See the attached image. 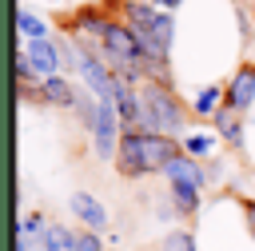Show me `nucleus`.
<instances>
[{
	"mask_svg": "<svg viewBox=\"0 0 255 251\" xmlns=\"http://www.w3.org/2000/svg\"><path fill=\"white\" fill-rule=\"evenodd\" d=\"M179 155V143L163 131H139V127H124L120 143H116V171L128 179H143L151 171H163V163Z\"/></svg>",
	"mask_w": 255,
	"mask_h": 251,
	"instance_id": "1",
	"label": "nucleus"
},
{
	"mask_svg": "<svg viewBox=\"0 0 255 251\" xmlns=\"http://www.w3.org/2000/svg\"><path fill=\"white\" fill-rule=\"evenodd\" d=\"M135 92H139V127L143 131H163V135L183 131V108L163 80H143Z\"/></svg>",
	"mask_w": 255,
	"mask_h": 251,
	"instance_id": "2",
	"label": "nucleus"
},
{
	"mask_svg": "<svg viewBox=\"0 0 255 251\" xmlns=\"http://www.w3.org/2000/svg\"><path fill=\"white\" fill-rule=\"evenodd\" d=\"M88 127H92V139H96V155L100 159H116V143H120V116H116V108H112V96H100L96 104H92V120H88Z\"/></svg>",
	"mask_w": 255,
	"mask_h": 251,
	"instance_id": "3",
	"label": "nucleus"
},
{
	"mask_svg": "<svg viewBox=\"0 0 255 251\" xmlns=\"http://www.w3.org/2000/svg\"><path fill=\"white\" fill-rule=\"evenodd\" d=\"M76 68H80V76H84V84H88V92L100 100V96H112V68L84 44L80 52H76Z\"/></svg>",
	"mask_w": 255,
	"mask_h": 251,
	"instance_id": "4",
	"label": "nucleus"
},
{
	"mask_svg": "<svg viewBox=\"0 0 255 251\" xmlns=\"http://www.w3.org/2000/svg\"><path fill=\"white\" fill-rule=\"evenodd\" d=\"M251 104H255V64H243V68H235L231 84L223 88V108L247 112Z\"/></svg>",
	"mask_w": 255,
	"mask_h": 251,
	"instance_id": "5",
	"label": "nucleus"
},
{
	"mask_svg": "<svg viewBox=\"0 0 255 251\" xmlns=\"http://www.w3.org/2000/svg\"><path fill=\"white\" fill-rule=\"evenodd\" d=\"M112 108L120 116V127H139V92H135V84L112 76Z\"/></svg>",
	"mask_w": 255,
	"mask_h": 251,
	"instance_id": "6",
	"label": "nucleus"
},
{
	"mask_svg": "<svg viewBox=\"0 0 255 251\" xmlns=\"http://www.w3.org/2000/svg\"><path fill=\"white\" fill-rule=\"evenodd\" d=\"M68 207H72V215H76L84 227H92V231H104V227H108V207H104L96 195H88V191H72Z\"/></svg>",
	"mask_w": 255,
	"mask_h": 251,
	"instance_id": "7",
	"label": "nucleus"
},
{
	"mask_svg": "<svg viewBox=\"0 0 255 251\" xmlns=\"http://www.w3.org/2000/svg\"><path fill=\"white\" fill-rule=\"evenodd\" d=\"M24 60L32 64L36 76H52V72H60V44H52L48 36H44V40H28Z\"/></svg>",
	"mask_w": 255,
	"mask_h": 251,
	"instance_id": "8",
	"label": "nucleus"
},
{
	"mask_svg": "<svg viewBox=\"0 0 255 251\" xmlns=\"http://www.w3.org/2000/svg\"><path fill=\"white\" fill-rule=\"evenodd\" d=\"M163 175H167V183H191V187H199L203 191V167H199V159L195 155H187V151H179V155H171L167 163H163Z\"/></svg>",
	"mask_w": 255,
	"mask_h": 251,
	"instance_id": "9",
	"label": "nucleus"
},
{
	"mask_svg": "<svg viewBox=\"0 0 255 251\" xmlns=\"http://www.w3.org/2000/svg\"><path fill=\"white\" fill-rule=\"evenodd\" d=\"M40 100L52 104V108H72V104H76V88H72L60 72H52V76L40 80Z\"/></svg>",
	"mask_w": 255,
	"mask_h": 251,
	"instance_id": "10",
	"label": "nucleus"
},
{
	"mask_svg": "<svg viewBox=\"0 0 255 251\" xmlns=\"http://www.w3.org/2000/svg\"><path fill=\"white\" fill-rule=\"evenodd\" d=\"M211 120H215V131L231 143V147H243V124H239V112H231V108H215L211 112Z\"/></svg>",
	"mask_w": 255,
	"mask_h": 251,
	"instance_id": "11",
	"label": "nucleus"
},
{
	"mask_svg": "<svg viewBox=\"0 0 255 251\" xmlns=\"http://www.w3.org/2000/svg\"><path fill=\"white\" fill-rule=\"evenodd\" d=\"M72 243H76V231L64 223H48L40 235V251H72Z\"/></svg>",
	"mask_w": 255,
	"mask_h": 251,
	"instance_id": "12",
	"label": "nucleus"
},
{
	"mask_svg": "<svg viewBox=\"0 0 255 251\" xmlns=\"http://www.w3.org/2000/svg\"><path fill=\"white\" fill-rule=\"evenodd\" d=\"M159 16V8L155 4H139V0H124V24H131V28H147L151 20Z\"/></svg>",
	"mask_w": 255,
	"mask_h": 251,
	"instance_id": "13",
	"label": "nucleus"
},
{
	"mask_svg": "<svg viewBox=\"0 0 255 251\" xmlns=\"http://www.w3.org/2000/svg\"><path fill=\"white\" fill-rule=\"evenodd\" d=\"M104 28H108V16H100L96 8H84L72 20V32H80V36H104Z\"/></svg>",
	"mask_w": 255,
	"mask_h": 251,
	"instance_id": "14",
	"label": "nucleus"
},
{
	"mask_svg": "<svg viewBox=\"0 0 255 251\" xmlns=\"http://www.w3.org/2000/svg\"><path fill=\"white\" fill-rule=\"evenodd\" d=\"M171 199H175L179 215H195L199 211V187H191V183H171Z\"/></svg>",
	"mask_w": 255,
	"mask_h": 251,
	"instance_id": "15",
	"label": "nucleus"
},
{
	"mask_svg": "<svg viewBox=\"0 0 255 251\" xmlns=\"http://www.w3.org/2000/svg\"><path fill=\"white\" fill-rule=\"evenodd\" d=\"M219 104H223V88H219V84H207V88H203V92L195 96L191 112H195V116H211V112H215Z\"/></svg>",
	"mask_w": 255,
	"mask_h": 251,
	"instance_id": "16",
	"label": "nucleus"
},
{
	"mask_svg": "<svg viewBox=\"0 0 255 251\" xmlns=\"http://www.w3.org/2000/svg\"><path fill=\"white\" fill-rule=\"evenodd\" d=\"M159 251H195V235L187 227H175V231H167L159 239Z\"/></svg>",
	"mask_w": 255,
	"mask_h": 251,
	"instance_id": "17",
	"label": "nucleus"
},
{
	"mask_svg": "<svg viewBox=\"0 0 255 251\" xmlns=\"http://www.w3.org/2000/svg\"><path fill=\"white\" fill-rule=\"evenodd\" d=\"M16 28H20L24 40H44V36H48V24H44L40 16H32V12H20V16H16Z\"/></svg>",
	"mask_w": 255,
	"mask_h": 251,
	"instance_id": "18",
	"label": "nucleus"
},
{
	"mask_svg": "<svg viewBox=\"0 0 255 251\" xmlns=\"http://www.w3.org/2000/svg\"><path fill=\"white\" fill-rule=\"evenodd\" d=\"M72 251H104V239H100V231H92V227L76 231V243H72Z\"/></svg>",
	"mask_w": 255,
	"mask_h": 251,
	"instance_id": "19",
	"label": "nucleus"
},
{
	"mask_svg": "<svg viewBox=\"0 0 255 251\" xmlns=\"http://www.w3.org/2000/svg\"><path fill=\"white\" fill-rule=\"evenodd\" d=\"M211 147H215V139H211V135H187L179 151H187V155H207Z\"/></svg>",
	"mask_w": 255,
	"mask_h": 251,
	"instance_id": "20",
	"label": "nucleus"
},
{
	"mask_svg": "<svg viewBox=\"0 0 255 251\" xmlns=\"http://www.w3.org/2000/svg\"><path fill=\"white\" fill-rule=\"evenodd\" d=\"M44 227H48V223H44V215H40V211H32V215H24V219H20V235H28V239H40V235H44Z\"/></svg>",
	"mask_w": 255,
	"mask_h": 251,
	"instance_id": "21",
	"label": "nucleus"
},
{
	"mask_svg": "<svg viewBox=\"0 0 255 251\" xmlns=\"http://www.w3.org/2000/svg\"><path fill=\"white\" fill-rule=\"evenodd\" d=\"M243 215H247V231L255 235V199H247V203H243Z\"/></svg>",
	"mask_w": 255,
	"mask_h": 251,
	"instance_id": "22",
	"label": "nucleus"
},
{
	"mask_svg": "<svg viewBox=\"0 0 255 251\" xmlns=\"http://www.w3.org/2000/svg\"><path fill=\"white\" fill-rule=\"evenodd\" d=\"M151 4H155V8H163V12H171V8H179L183 0H151Z\"/></svg>",
	"mask_w": 255,
	"mask_h": 251,
	"instance_id": "23",
	"label": "nucleus"
},
{
	"mask_svg": "<svg viewBox=\"0 0 255 251\" xmlns=\"http://www.w3.org/2000/svg\"><path fill=\"white\" fill-rule=\"evenodd\" d=\"M251 12H255V0H251Z\"/></svg>",
	"mask_w": 255,
	"mask_h": 251,
	"instance_id": "24",
	"label": "nucleus"
}]
</instances>
